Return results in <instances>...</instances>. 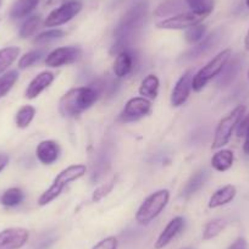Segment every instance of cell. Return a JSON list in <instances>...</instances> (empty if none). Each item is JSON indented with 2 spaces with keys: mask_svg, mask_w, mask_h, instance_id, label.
Here are the masks:
<instances>
[{
  "mask_svg": "<svg viewBox=\"0 0 249 249\" xmlns=\"http://www.w3.org/2000/svg\"><path fill=\"white\" fill-rule=\"evenodd\" d=\"M148 13L147 3H140L132 6L127 13L124 14L122 20L115 30V43L112 45V54H119L124 50L132 48L136 37L140 35L143 25L145 22Z\"/></svg>",
  "mask_w": 249,
  "mask_h": 249,
  "instance_id": "6da1fadb",
  "label": "cell"
},
{
  "mask_svg": "<svg viewBox=\"0 0 249 249\" xmlns=\"http://www.w3.org/2000/svg\"><path fill=\"white\" fill-rule=\"evenodd\" d=\"M99 95L95 92L94 88L90 86L88 87H77L70 89L68 93L62 95L60 99L59 107L60 112L64 116L73 117L82 114L87 109H89L98 100Z\"/></svg>",
  "mask_w": 249,
  "mask_h": 249,
  "instance_id": "7a4b0ae2",
  "label": "cell"
},
{
  "mask_svg": "<svg viewBox=\"0 0 249 249\" xmlns=\"http://www.w3.org/2000/svg\"><path fill=\"white\" fill-rule=\"evenodd\" d=\"M86 171H87V167L83 164L71 165V166L66 167L65 170H62V171L55 177L52 186H50L44 193H42V196H40L39 199H38V204H39L40 207H44V205L49 204L50 202L56 199L69 183H71V182L76 181V179L85 176Z\"/></svg>",
  "mask_w": 249,
  "mask_h": 249,
  "instance_id": "3957f363",
  "label": "cell"
},
{
  "mask_svg": "<svg viewBox=\"0 0 249 249\" xmlns=\"http://www.w3.org/2000/svg\"><path fill=\"white\" fill-rule=\"evenodd\" d=\"M246 114V107L244 105H238L234 107L229 115L220 120L219 124L216 126L214 136V142H213V149H219V148L225 147L230 142L232 137V133L236 130L241 120Z\"/></svg>",
  "mask_w": 249,
  "mask_h": 249,
  "instance_id": "277c9868",
  "label": "cell"
},
{
  "mask_svg": "<svg viewBox=\"0 0 249 249\" xmlns=\"http://www.w3.org/2000/svg\"><path fill=\"white\" fill-rule=\"evenodd\" d=\"M231 57V49H225L220 52L216 56L213 57L207 65L203 66L199 71L195 75L192 81V88L196 92H200L207 86L209 81L220 75L222 69L227 64Z\"/></svg>",
  "mask_w": 249,
  "mask_h": 249,
  "instance_id": "5b68a950",
  "label": "cell"
},
{
  "mask_svg": "<svg viewBox=\"0 0 249 249\" xmlns=\"http://www.w3.org/2000/svg\"><path fill=\"white\" fill-rule=\"evenodd\" d=\"M169 199L170 192L167 190H160L150 195L137 210V214H136L137 222H140L141 225L150 224L165 209Z\"/></svg>",
  "mask_w": 249,
  "mask_h": 249,
  "instance_id": "8992f818",
  "label": "cell"
},
{
  "mask_svg": "<svg viewBox=\"0 0 249 249\" xmlns=\"http://www.w3.org/2000/svg\"><path fill=\"white\" fill-rule=\"evenodd\" d=\"M82 0H68L59 8L54 9L44 21L45 27H57L65 25L80 14L82 10Z\"/></svg>",
  "mask_w": 249,
  "mask_h": 249,
  "instance_id": "52a82bcc",
  "label": "cell"
},
{
  "mask_svg": "<svg viewBox=\"0 0 249 249\" xmlns=\"http://www.w3.org/2000/svg\"><path fill=\"white\" fill-rule=\"evenodd\" d=\"M208 16H209L208 14L196 13V11L182 13L160 21L157 23V27L159 30H188L193 26L202 23Z\"/></svg>",
  "mask_w": 249,
  "mask_h": 249,
  "instance_id": "ba28073f",
  "label": "cell"
},
{
  "mask_svg": "<svg viewBox=\"0 0 249 249\" xmlns=\"http://www.w3.org/2000/svg\"><path fill=\"white\" fill-rule=\"evenodd\" d=\"M82 55V50L78 47H61L53 50L45 57V64L49 68H61L77 61Z\"/></svg>",
  "mask_w": 249,
  "mask_h": 249,
  "instance_id": "9c48e42d",
  "label": "cell"
},
{
  "mask_svg": "<svg viewBox=\"0 0 249 249\" xmlns=\"http://www.w3.org/2000/svg\"><path fill=\"white\" fill-rule=\"evenodd\" d=\"M152 109V104L148 99L143 97H135L131 98L126 105H124V110H122L121 115H120V120L122 122H131L140 120L142 117L147 116Z\"/></svg>",
  "mask_w": 249,
  "mask_h": 249,
  "instance_id": "30bf717a",
  "label": "cell"
},
{
  "mask_svg": "<svg viewBox=\"0 0 249 249\" xmlns=\"http://www.w3.org/2000/svg\"><path fill=\"white\" fill-rule=\"evenodd\" d=\"M30 232L22 227H11L0 232V249H20L27 243Z\"/></svg>",
  "mask_w": 249,
  "mask_h": 249,
  "instance_id": "8fae6325",
  "label": "cell"
},
{
  "mask_svg": "<svg viewBox=\"0 0 249 249\" xmlns=\"http://www.w3.org/2000/svg\"><path fill=\"white\" fill-rule=\"evenodd\" d=\"M193 81V71L188 70L179 77L171 93V105L175 107H178L183 105L190 97L191 89H192Z\"/></svg>",
  "mask_w": 249,
  "mask_h": 249,
  "instance_id": "7c38bea8",
  "label": "cell"
},
{
  "mask_svg": "<svg viewBox=\"0 0 249 249\" xmlns=\"http://www.w3.org/2000/svg\"><path fill=\"white\" fill-rule=\"evenodd\" d=\"M136 65V55L132 49L124 50L116 55L114 62V75L117 78L126 77L133 71Z\"/></svg>",
  "mask_w": 249,
  "mask_h": 249,
  "instance_id": "4fadbf2b",
  "label": "cell"
},
{
  "mask_svg": "<svg viewBox=\"0 0 249 249\" xmlns=\"http://www.w3.org/2000/svg\"><path fill=\"white\" fill-rule=\"evenodd\" d=\"M222 37V30H215L214 32L210 33L209 36L203 38L200 42H198V44L196 47H193L190 52L187 53L186 56L190 57V59H195V57H199L202 55H205L207 53H209L210 50L214 49L217 44H219L220 39Z\"/></svg>",
  "mask_w": 249,
  "mask_h": 249,
  "instance_id": "5bb4252c",
  "label": "cell"
},
{
  "mask_svg": "<svg viewBox=\"0 0 249 249\" xmlns=\"http://www.w3.org/2000/svg\"><path fill=\"white\" fill-rule=\"evenodd\" d=\"M60 145L55 141H42L37 145L36 155L43 165H52L59 159Z\"/></svg>",
  "mask_w": 249,
  "mask_h": 249,
  "instance_id": "9a60e30c",
  "label": "cell"
},
{
  "mask_svg": "<svg viewBox=\"0 0 249 249\" xmlns=\"http://www.w3.org/2000/svg\"><path fill=\"white\" fill-rule=\"evenodd\" d=\"M90 87L94 88L99 97L110 98L116 94L120 88V81L116 76L105 75L93 81Z\"/></svg>",
  "mask_w": 249,
  "mask_h": 249,
  "instance_id": "2e32d148",
  "label": "cell"
},
{
  "mask_svg": "<svg viewBox=\"0 0 249 249\" xmlns=\"http://www.w3.org/2000/svg\"><path fill=\"white\" fill-rule=\"evenodd\" d=\"M184 226V220L182 216H176L166 225L162 232L160 233V236L158 237L157 242H155V248L161 249L164 247H166L177 234L181 232V230Z\"/></svg>",
  "mask_w": 249,
  "mask_h": 249,
  "instance_id": "e0dca14e",
  "label": "cell"
},
{
  "mask_svg": "<svg viewBox=\"0 0 249 249\" xmlns=\"http://www.w3.org/2000/svg\"><path fill=\"white\" fill-rule=\"evenodd\" d=\"M54 78V73L49 72V71L40 72L39 75L36 76V77L30 82V85H28L27 89H26L25 92V97L27 98V99H35V98H37L43 90L47 89V88L52 85Z\"/></svg>",
  "mask_w": 249,
  "mask_h": 249,
  "instance_id": "ac0fdd59",
  "label": "cell"
},
{
  "mask_svg": "<svg viewBox=\"0 0 249 249\" xmlns=\"http://www.w3.org/2000/svg\"><path fill=\"white\" fill-rule=\"evenodd\" d=\"M241 57L234 56L233 59L230 57V60L227 61L225 68L220 72V76L216 82L217 86L219 87H227V86L231 85L236 80L237 76H238L239 71H241Z\"/></svg>",
  "mask_w": 249,
  "mask_h": 249,
  "instance_id": "d6986e66",
  "label": "cell"
},
{
  "mask_svg": "<svg viewBox=\"0 0 249 249\" xmlns=\"http://www.w3.org/2000/svg\"><path fill=\"white\" fill-rule=\"evenodd\" d=\"M236 195H237L236 187L232 186V184H227V186H224L222 188L217 190L216 192L210 197L209 204L208 205H209L210 209H215V208L226 205L234 199Z\"/></svg>",
  "mask_w": 249,
  "mask_h": 249,
  "instance_id": "ffe728a7",
  "label": "cell"
},
{
  "mask_svg": "<svg viewBox=\"0 0 249 249\" xmlns=\"http://www.w3.org/2000/svg\"><path fill=\"white\" fill-rule=\"evenodd\" d=\"M109 147H103L102 150L98 153L97 155V161L94 162V166H93V174H92V179L93 181H98V179L102 178L104 176L105 172L109 170L110 167V159H111V154H110Z\"/></svg>",
  "mask_w": 249,
  "mask_h": 249,
  "instance_id": "44dd1931",
  "label": "cell"
},
{
  "mask_svg": "<svg viewBox=\"0 0 249 249\" xmlns=\"http://www.w3.org/2000/svg\"><path fill=\"white\" fill-rule=\"evenodd\" d=\"M39 1L40 0H15L10 9V18L15 20L26 18L37 8Z\"/></svg>",
  "mask_w": 249,
  "mask_h": 249,
  "instance_id": "7402d4cb",
  "label": "cell"
},
{
  "mask_svg": "<svg viewBox=\"0 0 249 249\" xmlns=\"http://www.w3.org/2000/svg\"><path fill=\"white\" fill-rule=\"evenodd\" d=\"M207 178H208L207 170H199V171L196 172V174L188 179L186 186H184L183 191H182V196H183V197H191L192 195L197 193L198 191L204 186L205 182H207Z\"/></svg>",
  "mask_w": 249,
  "mask_h": 249,
  "instance_id": "603a6c76",
  "label": "cell"
},
{
  "mask_svg": "<svg viewBox=\"0 0 249 249\" xmlns=\"http://www.w3.org/2000/svg\"><path fill=\"white\" fill-rule=\"evenodd\" d=\"M233 152L229 149L220 150V152L215 153L212 158V166L213 169L216 170L219 172L227 171L230 167L233 164Z\"/></svg>",
  "mask_w": 249,
  "mask_h": 249,
  "instance_id": "cb8c5ba5",
  "label": "cell"
},
{
  "mask_svg": "<svg viewBox=\"0 0 249 249\" xmlns=\"http://www.w3.org/2000/svg\"><path fill=\"white\" fill-rule=\"evenodd\" d=\"M159 86L160 82L157 76L148 75L141 83L140 94L148 100L155 99L158 97V92H159Z\"/></svg>",
  "mask_w": 249,
  "mask_h": 249,
  "instance_id": "d4e9b609",
  "label": "cell"
},
{
  "mask_svg": "<svg viewBox=\"0 0 249 249\" xmlns=\"http://www.w3.org/2000/svg\"><path fill=\"white\" fill-rule=\"evenodd\" d=\"M20 55V48L6 47L0 49V75L5 72Z\"/></svg>",
  "mask_w": 249,
  "mask_h": 249,
  "instance_id": "484cf974",
  "label": "cell"
},
{
  "mask_svg": "<svg viewBox=\"0 0 249 249\" xmlns=\"http://www.w3.org/2000/svg\"><path fill=\"white\" fill-rule=\"evenodd\" d=\"M23 199H25V195H23L22 191L20 188L14 187V188H9L8 191L3 193V196L0 198V202L4 207L13 208L20 205L23 202Z\"/></svg>",
  "mask_w": 249,
  "mask_h": 249,
  "instance_id": "4316f807",
  "label": "cell"
},
{
  "mask_svg": "<svg viewBox=\"0 0 249 249\" xmlns=\"http://www.w3.org/2000/svg\"><path fill=\"white\" fill-rule=\"evenodd\" d=\"M36 115V107L32 105H25V107H20L18 112H16L15 122L16 126L18 128H26L30 126L32 120L35 119Z\"/></svg>",
  "mask_w": 249,
  "mask_h": 249,
  "instance_id": "83f0119b",
  "label": "cell"
},
{
  "mask_svg": "<svg viewBox=\"0 0 249 249\" xmlns=\"http://www.w3.org/2000/svg\"><path fill=\"white\" fill-rule=\"evenodd\" d=\"M18 80V72L16 70H11L9 72H5L3 76H0V99L5 97L15 83Z\"/></svg>",
  "mask_w": 249,
  "mask_h": 249,
  "instance_id": "f1b7e54d",
  "label": "cell"
},
{
  "mask_svg": "<svg viewBox=\"0 0 249 249\" xmlns=\"http://www.w3.org/2000/svg\"><path fill=\"white\" fill-rule=\"evenodd\" d=\"M227 222L224 219H214L212 221L208 222L204 227V231H203V238L204 239H212L214 237H216L217 234L221 233L224 231V229L226 227Z\"/></svg>",
  "mask_w": 249,
  "mask_h": 249,
  "instance_id": "f546056e",
  "label": "cell"
},
{
  "mask_svg": "<svg viewBox=\"0 0 249 249\" xmlns=\"http://www.w3.org/2000/svg\"><path fill=\"white\" fill-rule=\"evenodd\" d=\"M40 25V16L39 15H35L28 18L25 22L22 23V26L20 27V35L21 38H28L31 37L32 35H35L36 31L38 30Z\"/></svg>",
  "mask_w": 249,
  "mask_h": 249,
  "instance_id": "4dcf8cb0",
  "label": "cell"
},
{
  "mask_svg": "<svg viewBox=\"0 0 249 249\" xmlns=\"http://www.w3.org/2000/svg\"><path fill=\"white\" fill-rule=\"evenodd\" d=\"M44 55H45L44 50L42 49L32 50V52L26 53V54L23 55V56H21L20 60H18V68H20L21 70H25V69L35 65L36 62L39 61Z\"/></svg>",
  "mask_w": 249,
  "mask_h": 249,
  "instance_id": "1f68e13d",
  "label": "cell"
},
{
  "mask_svg": "<svg viewBox=\"0 0 249 249\" xmlns=\"http://www.w3.org/2000/svg\"><path fill=\"white\" fill-rule=\"evenodd\" d=\"M187 5L196 13H203L210 15L214 9V0H186Z\"/></svg>",
  "mask_w": 249,
  "mask_h": 249,
  "instance_id": "d6a6232c",
  "label": "cell"
},
{
  "mask_svg": "<svg viewBox=\"0 0 249 249\" xmlns=\"http://www.w3.org/2000/svg\"><path fill=\"white\" fill-rule=\"evenodd\" d=\"M65 32L62 30H49V31H45V32L40 33L38 35L37 37L35 38V44L37 45H42V44H47V43L53 42V40H56L60 39V38L64 37Z\"/></svg>",
  "mask_w": 249,
  "mask_h": 249,
  "instance_id": "836d02e7",
  "label": "cell"
},
{
  "mask_svg": "<svg viewBox=\"0 0 249 249\" xmlns=\"http://www.w3.org/2000/svg\"><path fill=\"white\" fill-rule=\"evenodd\" d=\"M205 32H207V26L199 23V25H196L193 26V27L188 28L186 35H184V37H186L187 42L193 44V43L200 42V40L204 38Z\"/></svg>",
  "mask_w": 249,
  "mask_h": 249,
  "instance_id": "e575fe53",
  "label": "cell"
},
{
  "mask_svg": "<svg viewBox=\"0 0 249 249\" xmlns=\"http://www.w3.org/2000/svg\"><path fill=\"white\" fill-rule=\"evenodd\" d=\"M115 182H116V178H115V177H112L109 182H107V183H103L102 186L98 187L97 190L94 191V193H93V197H92L93 202H99V200H102L103 198L107 197L109 193H111L112 188L115 187Z\"/></svg>",
  "mask_w": 249,
  "mask_h": 249,
  "instance_id": "d590c367",
  "label": "cell"
},
{
  "mask_svg": "<svg viewBox=\"0 0 249 249\" xmlns=\"http://www.w3.org/2000/svg\"><path fill=\"white\" fill-rule=\"evenodd\" d=\"M179 9L178 3L171 0V1H166V3L161 4L159 8L155 10V15L157 16H165V15H170V14L176 13L177 10Z\"/></svg>",
  "mask_w": 249,
  "mask_h": 249,
  "instance_id": "8d00e7d4",
  "label": "cell"
},
{
  "mask_svg": "<svg viewBox=\"0 0 249 249\" xmlns=\"http://www.w3.org/2000/svg\"><path fill=\"white\" fill-rule=\"evenodd\" d=\"M117 246H119V242L115 237H107L98 242L92 249H117Z\"/></svg>",
  "mask_w": 249,
  "mask_h": 249,
  "instance_id": "74e56055",
  "label": "cell"
},
{
  "mask_svg": "<svg viewBox=\"0 0 249 249\" xmlns=\"http://www.w3.org/2000/svg\"><path fill=\"white\" fill-rule=\"evenodd\" d=\"M55 239H56L55 234H45V236L42 237V241L37 242V244L35 246V249H48L53 243H54Z\"/></svg>",
  "mask_w": 249,
  "mask_h": 249,
  "instance_id": "f35d334b",
  "label": "cell"
},
{
  "mask_svg": "<svg viewBox=\"0 0 249 249\" xmlns=\"http://www.w3.org/2000/svg\"><path fill=\"white\" fill-rule=\"evenodd\" d=\"M248 127H249V115H247L244 119L241 120V122H239L238 126H237V135H238V137H242V136L246 135Z\"/></svg>",
  "mask_w": 249,
  "mask_h": 249,
  "instance_id": "ab89813d",
  "label": "cell"
},
{
  "mask_svg": "<svg viewBox=\"0 0 249 249\" xmlns=\"http://www.w3.org/2000/svg\"><path fill=\"white\" fill-rule=\"evenodd\" d=\"M229 249H247V243L244 238H238L231 244Z\"/></svg>",
  "mask_w": 249,
  "mask_h": 249,
  "instance_id": "60d3db41",
  "label": "cell"
},
{
  "mask_svg": "<svg viewBox=\"0 0 249 249\" xmlns=\"http://www.w3.org/2000/svg\"><path fill=\"white\" fill-rule=\"evenodd\" d=\"M9 157L6 154H0V172L3 171L6 167V165L9 164Z\"/></svg>",
  "mask_w": 249,
  "mask_h": 249,
  "instance_id": "b9f144b4",
  "label": "cell"
},
{
  "mask_svg": "<svg viewBox=\"0 0 249 249\" xmlns=\"http://www.w3.org/2000/svg\"><path fill=\"white\" fill-rule=\"evenodd\" d=\"M243 150L246 154L249 155V127L247 130L246 135H244V144H243Z\"/></svg>",
  "mask_w": 249,
  "mask_h": 249,
  "instance_id": "7bdbcfd3",
  "label": "cell"
},
{
  "mask_svg": "<svg viewBox=\"0 0 249 249\" xmlns=\"http://www.w3.org/2000/svg\"><path fill=\"white\" fill-rule=\"evenodd\" d=\"M68 0H47V5H56V4H64Z\"/></svg>",
  "mask_w": 249,
  "mask_h": 249,
  "instance_id": "ee69618b",
  "label": "cell"
},
{
  "mask_svg": "<svg viewBox=\"0 0 249 249\" xmlns=\"http://www.w3.org/2000/svg\"><path fill=\"white\" fill-rule=\"evenodd\" d=\"M244 47H246L247 50H249V30L248 32H247L246 38H244Z\"/></svg>",
  "mask_w": 249,
  "mask_h": 249,
  "instance_id": "f6af8a7d",
  "label": "cell"
},
{
  "mask_svg": "<svg viewBox=\"0 0 249 249\" xmlns=\"http://www.w3.org/2000/svg\"><path fill=\"white\" fill-rule=\"evenodd\" d=\"M246 4H247V6L249 8V0H246Z\"/></svg>",
  "mask_w": 249,
  "mask_h": 249,
  "instance_id": "bcb514c9",
  "label": "cell"
},
{
  "mask_svg": "<svg viewBox=\"0 0 249 249\" xmlns=\"http://www.w3.org/2000/svg\"><path fill=\"white\" fill-rule=\"evenodd\" d=\"M0 5H1V0H0Z\"/></svg>",
  "mask_w": 249,
  "mask_h": 249,
  "instance_id": "7dc6e473",
  "label": "cell"
},
{
  "mask_svg": "<svg viewBox=\"0 0 249 249\" xmlns=\"http://www.w3.org/2000/svg\"><path fill=\"white\" fill-rule=\"evenodd\" d=\"M248 78H249V71H248Z\"/></svg>",
  "mask_w": 249,
  "mask_h": 249,
  "instance_id": "c3c4849f",
  "label": "cell"
}]
</instances>
